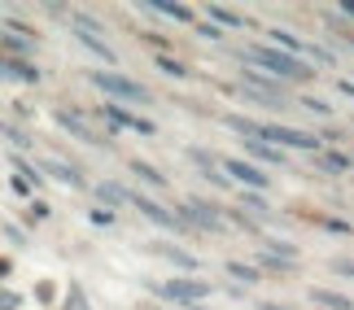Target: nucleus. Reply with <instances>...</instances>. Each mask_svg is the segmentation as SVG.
I'll return each mask as SVG.
<instances>
[{
  "label": "nucleus",
  "mask_w": 354,
  "mask_h": 310,
  "mask_svg": "<svg viewBox=\"0 0 354 310\" xmlns=\"http://www.w3.org/2000/svg\"><path fill=\"white\" fill-rule=\"evenodd\" d=\"M241 57H245L250 70H263L271 79H280V84H289V79L310 84V79H315V70H310L302 57H289V52H280V48H271V44H250V48H241Z\"/></svg>",
  "instance_id": "f257e3e1"
},
{
  "label": "nucleus",
  "mask_w": 354,
  "mask_h": 310,
  "mask_svg": "<svg viewBox=\"0 0 354 310\" xmlns=\"http://www.w3.org/2000/svg\"><path fill=\"white\" fill-rule=\"evenodd\" d=\"M88 84L101 88L114 105L118 101H131V105H149V101H153V92H149L145 84H136L131 75H118V70H88Z\"/></svg>",
  "instance_id": "f03ea898"
},
{
  "label": "nucleus",
  "mask_w": 354,
  "mask_h": 310,
  "mask_svg": "<svg viewBox=\"0 0 354 310\" xmlns=\"http://www.w3.org/2000/svg\"><path fill=\"white\" fill-rule=\"evenodd\" d=\"M254 140L263 144H276V149H302V153H324V140L310 136L302 127H284V123H258Z\"/></svg>",
  "instance_id": "7ed1b4c3"
},
{
  "label": "nucleus",
  "mask_w": 354,
  "mask_h": 310,
  "mask_svg": "<svg viewBox=\"0 0 354 310\" xmlns=\"http://www.w3.org/2000/svg\"><path fill=\"white\" fill-rule=\"evenodd\" d=\"M175 214H180L184 227H197V232H223V227H227L223 223V210L210 206V201H201V197H188Z\"/></svg>",
  "instance_id": "20e7f679"
},
{
  "label": "nucleus",
  "mask_w": 354,
  "mask_h": 310,
  "mask_svg": "<svg viewBox=\"0 0 354 310\" xmlns=\"http://www.w3.org/2000/svg\"><path fill=\"white\" fill-rule=\"evenodd\" d=\"M153 293L162 302H184V306H197L201 298H210L214 284L210 280H162V284H153Z\"/></svg>",
  "instance_id": "39448f33"
},
{
  "label": "nucleus",
  "mask_w": 354,
  "mask_h": 310,
  "mask_svg": "<svg viewBox=\"0 0 354 310\" xmlns=\"http://www.w3.org/2000/svg\"><path fill=\"white\" fill-rule=\"evenodd\" d=\"M53 123H57V127H66V131H71V136H75V140H84V144H101V149H105V144H110V140H105V136H101V131H97V127H92V123H88V118H84V114H75V110H66V105H57V110H53Z\"/></svg>",
  "instance_id": "423d86ee"
},
{
  "label": "nucleus",
  "mask_w": 354,
  "mask_h": 310,
  "mask_svg": "<svg viewBox=\"0 0 354 310\" xmlns=\"http://www.w3.org/2000/svg\"><path fill=\"white\" fill-rule=\"evenodd\" d=\"M127 201H131V206H136V210L145 214L149 223H162V227H171V232H184L180 214H175V210H167V206H162V201H153V197H145V193H127Z\"/></svg>",
  "instance_id": "0eeeda50"
},
{
  "label": "nucleus",
  "mask_w": 354,
  "mask_h": 310,
  "mask_svg": "<svg viewBox=\"0 0 354 310\" xmlns=\"http://www.w3.org/2000/svg\"><path fill=\"white\" fill-rule=\"evenodd\" d=\"M101 118H105V123H110V127H127V131H140V136H158V127L153 123H149V118H140V114H131V110H122V105H101V110H97Z\"/></svg>",
  "instance_id": "6e6552de"
},
{
  "label": "nucleus",
  "mask_w": 354,
  "mask_h": 310,
  "mask_svg": "<svg viewBox=\"0 0 354 310\" xmlns=\"http://www.w3.org/2000/svg\"><path fill=\"white\" fill-rule=\"evenodd\" d=\"M223 171L232 175L236 184H245V188H267L271 184V175L263 166H254V162H245V157H223Z\"/></svg>",
  "instance_id": "1a4fd4ad"
},
{
  "label": "nucleus",
  "mask_w": 354,
  "mask_h": 310,
  "mask_svg": "<svg viewBox=\"0 0 354 310\" xmlns=\"http://www.w3.org/2000/svg\"><path fill=\"white\" fill-rule=\"evenodd\" d=\"M39 171H48V175H53V180H62L66 188H84V175H79V171L71 166V162H57V157H44V162H39Z\"/></svg>",
  "instance_id": "9d476101"
},
{
  "label": "nucleus",
  "mask_w": 354,
  "mask_h": 310,
  "mask_svg": "<svg viewBox=\"0 0 354 310\" xmlns=\"http://www.w3.org/2000/svg\"><path fill=\"white\" fill-rule=\"evenodd\" d=\"M245 153L254 157V166H258V162H267V166H284V162H289V157H284V149L263 144V140H245Z\"/></svg>",
  "instance_id": "9b49d317"
},
{
  "label": "nucleus",
  "mask_w": 354,
  "mask_h": 310,
  "mask_svg": "<svg viewBox=\"0 0 354 310\" xmlns=\"http://www.w3.org/2000/svg\"><path fill=\"white\" fill-rule=\"evenodd\" d=\"M267 44H271V48H280V52H289V57H302V52H306L302 39L289 35V31H280V26H271V31H267Z\"/></svg>",
  "instance_id": "f8f14e48"
},
{
  "label": "nucleus",
  "mask_w": 354,
  "mask_h": 310,
  "mask_svg": "<svg viewBox=\"0 0 354 310\" xmlns=\"http://www.w3.org/2000/svg\"><path fill=\"white\" fill-rule=\"evenodd\" d=\"M158 253H162V258H167V262H175V267H184V271H201V262L193 258V253H188V249H180V245H153Z\"/></svg>",
  "instance_id": "ddd939ff"
},
{
  "label": "nucleus",
  "mask_w": 354,
  "mask_h": 310,
  "mask_svg": "<svg viewBox=\"0 0 354 310\" xmlns=\"http://www.w3.org/2000/svg\"><path fill=\"white\" fill-rule=\"evenodd\" d=\"M149 9L167 13V18H175V22H197V13L188 9V5H175V0H149Z\"/></svg>",
  "instance_id": "4468645a"
},
{
  "label": "nucleus",
  "mask_w": 354,
  "mask_h": 310,
  "mask_svg": "<svg viewBox=\"0 0 354 310\" xmlns=\"http://www.w3.org/2000/svg\"><path fill=\"white\" fill-rule=\"evenodd\" d=\"M127 171H131V175H140L149 188H167V175H162L158 166H149V162H140V157H131V162H127Z\"/></svg>",
  "instance_id": "2eb2a0df"
},
{
  "label": "nucleus",
  "mask_w": 354,
  "mask_h": 310,
  "mask_svg": "<svg viewBox=\"0 0 354 310\" xmlns=\"http://www.w3.org/2000/svg\"><path fill=\"white\" fill-rule=\"evenodd\" d=\"M310 302H319L328 310H354V302L346 298V293H333V289H310Z\"/></svg>",
  "instance_id": "dca6fc26"
},
{
  "label": "nucleus",
  "mask_w": 354,
  "mask_h": 310,
  "mask_svg": "<svg viewBox=\"0 0 354 310\" xmlns=\"http://www.w3.org/2000/svg\"><path fill=\"white\" fill-rule=\"evenodd\" d=\"M0 44H5V52H13V61H26L35 52V39H26V35H5Z\"/></svg>",
  "instance_id": "f3484780"
},
{
  "label": "nucleus",
  "mask_w": 354,
  "mask_h": 310,
  "mask_svg": "<svg viewBox=\"0 0 354 310\" xmlns=\"http://www.w3.org/2000/svg\"><path fill=\"white\" fill-rule=\"evenodd\" d=\"M206 13H210L214 22H219V31H241V26H245V18H241V13H232V9H223V5H210Z\"/></svg>",
  "instance_id": "a211bd4d"
},
{
  "label": "nucleus",
  "mask_w": 354,
  "mask_h": 310,
  "mask_svg": "<svg viewBox=\"0 0 354 310\" xmlns=\"http://www.w3.org/2000/svg\"><path fill=\"white\" fill-rule=\"evenodd\" d=\"M92 193H97L105 206H127V188H118V184H110V180H101Z\"/></svg>",
  "instance_id": "6ab92c4d"
},
{
  "label": "nucleus",
  "mask_w": 354,
  "mask_h": 310,
  "mask_svg": "<svg viewBox=\"0 0 354 310\" xmlns=\"http://www.w3.org/2000/svg\"><path fill=\"white\" fill-rule=\"evenodd\" d=\"M315 162H319V171H328V175L350 171V157L346 153H315Z\"/></svg>",
  "instance_id": "aec40b11"
},
{
  "label": "nucleus",
  "mask_w": 354,
  "mask_h": 310,
  "mask_svg": "<svg viewBox=\"0 0 354 310\" xmlns=\"http://www.w3.org/2000/svg\"><path fill=\"white\" fill-rule=\"evenodd\" d=\"M263 253H271V258H284V262H297V245H293V240H267V249Z\"/></svg>",
  "instance_id": "412c9836"
},
{
  "label": "nucleus",
  "mask_w": 354,
  "mask_h": 310,
  "mask_svg": "<svg viewBox=\"0 0 354 310\" xmlns=\"http://www.w3.org/2000/svg\"><path fill=\"white\" fill-rule=\"evenodd\" d=\"M227 275L241 280V284H258V280H263V271H258V267H250V262H227Z\"/></svg>",
  "instance_id": "4be33fe9"
},
{
  "label": "nucleus",
  "mask_w": 354,
  "mask_h": 310,
  "mask_svg": "<svg viewBox=\"0 0 354 310\" xmlns=\"http://www.w3.org/2000/svg\"><path fill=\"white\" fill-rule=\"evenodd\" d=\"M158 70H162V75H171V79H188V75H193L184 61H175L171 52H158Z\"/></svg>",
  "instance_id": "5701e85b"
},
{
  "label": "nucleus",
  "mask_w": 354,
  "mask_h": 310,
  "mask_svg": "<svg viewBox=\"0 0 354 310\" xmlns=\"http://www.w3.org/2000/svg\"><path fill=\"white\" fill-rule=\"evenodd\" d=\"M258 262L267 267V271H293L297 262H284V258H271V253H258Z\"/></svg>",
  "instance_id": "b1692460"
},
{
  "label": "nucleus",
  "mask_w": 354,
  "mask_h": 310,
  "mask_svg": "<svg viewBox=\"0 0 354 310\" xmlns=\"http://www.w3.org/2000/svg\"><path fill=\"white\" fill-rule=\"evenodd\" d=\"M0 131H5V136H9L13 144H22V149H26V144H31V136H26V131H18V127H9V123H0Z\"/></svg>",
  "instance_id": "393cba45"
},
{
  "label": "nucleus",
  "mask_w": 354,
  "mask_h": 310,
  "mask_svg": "<svg viewBox=\"0 0 354 310\" xmlns=\"http://www.w3.org/2000/svg\"><path fill=\"white\" fill-rule=\"evenodd\" d=\"M302 105H306V110H315V114H333V105L319 101V97H302Z\"/></svg>",
  "instance_id": "a878e982"
},
{
  "label": "nucleus",
  "mask_w": 354,
  "mask_h": 310,
  "mask_svg": "<svg viewBox=\"0 0 354 310\" xmlns=\"http://www.w3.org/2000/svg\"><path fill=\"white\" fill-rule=\"evenodd\" d=\"M241 201H245V206H250L254 214H267V201H263V197H258V193H245Z\"/></svg>",
  "instance_id": "bb28decb"
},
{
  "label": "nucleus",
  "mask_w": 354,
  "mask_h": 310,
  "mask_svg": "<svg viewBox=\"0 0 354 310\" xmlns=\"http://www.w3.org/2000/svg\"><path fill=\"white\" fill-rule=\"evenodd\" d=\"M319 227H328V232H342V236H350V223H346V219H319Z\"/></svg>",
  "instance_id": "cd10ccee"
},
{
  "label": "nucleus",
  "mask_w": 354,
  "mask_h": 310,
  "mask_svg": "<svg viewBox=\"0 0 354 310\" xmlns=\"http://www.w3.org/2000/svg\"><path fill=\"white\" fill-rule=\"evenodd\" d=\"M197 35H206V39H223V31L214 22H197Z\"/></svg>",
  "instance_id": "c85d7f7f"
},
{
  "label": "nucleus",
  "mask_w": 354,
  "mask_h": 310,
  "mask_svg": "<svg viewBox=\"0 0 354 310\" xmlns=\"http://www.w3.org/2000/svg\"><path fill=\"white\" fill-rule=\"evenodd\" d=\"M333 271L337 275H354V258H333Z\"/></svg>",
  "instance_id": "c756f323"
},
{
  "label": "nucleus",
  "mask_w": 354,
  "mask_h": 310,
  "mask_svg": "<svg viewBox=\"0 0 354 310\" xmlns=\"http://www.w3.org/2000/svg\"><path fill=\"white\" fill-rule=\"evenodd\" d=\"M92 223H101V227H110V223H114V214H110V210H92Z\"/></svg>",
  "instance_id": "7c9ffc66"
},
{
  "label": "nucleus",
  "mask_w": 354,
  "mask_h": 310,
  "mask_svg": "<svg viewBox=\"0 0 354 310\" xmlns=\"http://www.w3.org/2000/svg\"><path fill=\"white\" fill-rule=\"evenodd\" d=\"M258 310H284V306H276V302H263V306H258Z\"/></svg>",
  "instance_id": "2f4dec72"
},
{
  "label": "nucleus",
  "mask_w": 354,
  "mask_h": 310,
  "mask_svg": "<svg viewBox=\"0 0 354 310\" xmlns=\"http://www.w3.org/2000/svg\"><path fill=\"white\" fill-rule=\"evenodd\" d=\"M350 44H354V35H350Z\"/></svg>",
  "instance_id": "473e14b6"
},
{
  "label": "nucleus",
  "mask_w": 354,
  "mask_h": 310,
  "mask_svg": "<svg viewBox=\"0 0 354 310\" xmlns=\"http://www.w3.org/2000/svg\"><path fill=\"white\" fill-rule=\"evenodd\" d=\"M350 166H354V162H350Z\"/></svg>",
  "instance_id": "72a5a7b5"
}]
</instances>
